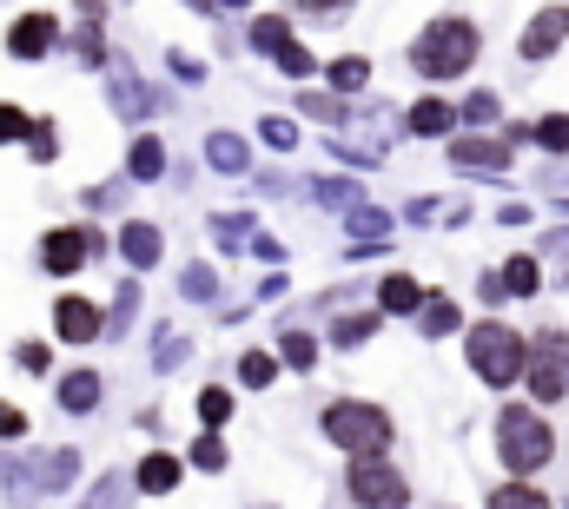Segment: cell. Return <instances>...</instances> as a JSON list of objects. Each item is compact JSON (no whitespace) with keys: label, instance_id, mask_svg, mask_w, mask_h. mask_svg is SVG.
<instances>
[{"label":"cell","instance_id":"14","mask_svg":"<svg viewBox=\"0 0 569 509\" xmlns=\"http://www.w3.org/2000/svg\"><path fill=\"white\" fill-rule=\"evenodd\" d=\"M450 127H457V107H450V100H418V107H411V132L437 139V132H450Z\"/></svg>","mask_w":569,"mask_h":509},{"label":"cell","instance_id":"10","mask_svg":"<svg viewBox=\"0 0 569 509\" xmlns=\"http://www.w3.org/2000/svg\"><path fill=\"white\" fill-rule=\"evenodd\" d=\"M450 166H463V172H503L510 166V139H457Z\"/></svg>","mask_w":569,"mask_h":509},{"label":"cell","instance_id":"18","mask_svg":"<svg viewBox=\"0 0 569 509\" xmlns=\"http://www.w3.org/2000/svg\"><path fill=\"white\" fill-rule=\"evenodd\" d=\"M252 47H266V53H284V47H291V27H284L279 13L252 20Z\"/></svg>","mask_w":569,"mask_h":509},{"label":"cell","instance_id":"34","mask_svg":"<svg viewBox=\"0 0 569 509\" xmlns=\"http://www.w3.org/2000/svg\"><path fill=\"white\" fill-rule=\"evenodd\" d=\"M67 477H73V450H60V457H53V463H47V483H53V490H60V483H67Z\"/></svg>","mask_w":569,"mask_h":509},{"label":"cell","instance_id":"33","mask_svg":"<svg viewBox=\"0 0 569 509\" xmlns=\"http://www.w3.org/2000/svg\"><path fill=\"white\" fill-rule=\"evenodd\" d=\"M186 291H192V298H212V271H206V265H192V271H186Z\"/></svg>","mask_w":569,"mask_h":509},{"label":"cell","instance_id":"1","mask_svg":"<svg viewBox=\"0 0 569 509\" xmlns=\"http://www.w3.org/2000/svg\"><path fill=\"white\" fill-rule=\"evenodd\" d=\"M497 457H503V470H510L517 483L537 477V470L557 457V430H550V417L530 410V403H503V410H497Z\"/></svg>","mask_w":569,"mask_h":509},{"label":"cell","instance_id":"27","mask_svg":"<svg viewBox=\"0 0 569 509\" xmlns=\"http://www.w3.org/2000/svg\"><path fill=\"white\" fill-rule=\"evenodd\" d=\"M226 410H232L226 390H199V423H226Z\"/></svg>","mask_w":569,"mask_h":509},{"label":"cell","instance_id":"37","mask_svg":"<svg viewBox=\"0 0 569 509\" xmlns=\"http://www.w3.org/2000/svg\"><path fill=\"white\" fill-rule=\"evenodd\" d=\"M33 159H53V127H33Z\"/></svg>","mask_w":569,"mask_h":509},{"label":"cell","instance_id":"22","mask_svg":"<svg viewBox=\"0 0 569 509\" xmlns=\"http://www.w3.org/2000/svg\"><path fill=\"white\" fill-rule=\"evenodd\" d=\"M371 331H378V311H351V318H338V331H331V338H338V345H365Z\"/></svg>","mask_w":569,"mask_h":509},{"label":"cell","instance_id":"30","mask_svg":"<svg viewBox=\"0 0 569 509\" xmlns=\"http://www.w3.org/2000/svg\"><path fill=\"white\" fill-rule=\"evenodd\" d=\"M20 132H33L27 127V113H20V107H0V146H13Z\"/></svg>","mask_w":569,"mask_h":509},{"label":"cell","instance_id":"26","mask_svg":"<svg viewBox=\"0 0 569 509\" xmlns=\"http://www.w3.org/2000/svg\"><path fill=\"white\" fill-rule=\"evenodd\" d=\"M272 371H279V358H272V351H246V365H239V378H246V383H272Z\"/></svg>","mask_w":569,"mask_h":509},{"label":"cell","instance_id":"2","mask_svg":"<svg viewBox=\"0 0 569 509\" xmlns=\"http://www.w3.org/2000/svg\"><path fill=\"white\" fill-rule=\"evenodd\" d=\"M477 47H483V33H477L463 13H443V20H430L425 33H418L411 67H418L425 80H457V73H470Z\"/></svg>","mask_w":569,"mask_h":509},{"label":"cell","instance_id":"6","mask_svg":"<svg viewBox=\"0 0 569 509\" xmlns=\"http://www.w3.org/2000/svg\"><path fill=\"white\" fill-rule=\"evenodd\" d=\"M351 497L365 509H405L411 503V483H405L385 457H358V463H351Z\"/></svg>","mask_w":569,"mask_h":509},{"label":"cell","instance_id":"21","mask_svg":"<svg viewBox=\"0 0 569 509\" xmlns=\"http://www.w3.org/2000/svg\"><path fill=\"white\" fill-rule=\"evenodd\" d=\"M365 80H371V60H358V53H351V60H338V67H331V87H338V93H358V87H365Z\"/></svg>","mask_w":569,"mask_h":509},{"label":"cell","instance_id":"9","mask_svg":"<svg viewBox=\"0 0 569 509\" xmlns=\"http://www.w3.org/2000/svg\"><path fill=\"white\" fill-rule=\"evenodd\" d=\"M93 246H100L93 232H73V226H60V232H47V246H40V258H47V271H80Z\"/></svg>","mask_w":569,"mask_h":509},{"label":"cell","instance_id":"16","mask_svg":"<svg viewBox=\"0 0 569 509\" xmlns=\"http://www.w3.org/2000/svg\"><path fill=\"white\" fill-rule=\"evenodd\" d=\"M457 325H463V311L450 298H425V338H450Z\"/></svg>","mask_w":569,"mask_h":509},{"label":"cell","instance_id":"28","mask_svg":"<svg viewBox=\"0 0 569 509\" xmlns=\"http://www.w3.org/2000/svg\"><path fill=\"white\" fill-rule=\"evenodd\" d=\"M192 463H199V470H226V443H219V437H199V443H192Z\"/></svg>","mask_w":569,"mask_h":509},{"label":"cell","instance_id":"8","mask_svg":"<svg viewBox=\"0 0 569 509\" xmlns=\"http://www.w3.org/2000/svg\"><path fill=\"white\" fill-rule=\"evenodd\" d=\"M53 40H60V20H53V13H20L13 33H7V53H13V60H40Z\"/></svg>","mask_w":569,"mask_h":509},{"label":"cell","instance_id":"13","mask_svg":"<svg viewBox=\"0 0 569 509\" xmlns=\"http://www.w3.org/2000/svg\"><path fill=\"white\" fill-rule=\"evenodd\" d=\"M425 298H430V291L418 285V278H405V271L378 285V311H425Z\"/></svg>","mask_w":569,"mask_h":509},{"label":"cell","instance_id":"4","mask_svg":"<svg viewBox=\"0 0 569 509\" xmlns=\"http://www.w3.org/2000/svg\"><path fill=\"white\" fill-rule=\"evenodd\" d=\"M325 437H331L338 450H351V457H385V450H391V417H385L378 403L345 397V403L325 410Z\"/></svg>","mask_w":569,"mask_h":509},{"label":"cell","instance_id":"24","mask_svg":"<svg viewBox=\"0 0 569 509\" xmlns=\"http://www.w3.org/2000/svg\"><path fill=\"white\" fill-rule=\"evenodd\" d=\"M206 152H212V166H226V172H239V166H246V146H239L232 132H219V139H206Z\"/></svg>","mask_w":569,"mask_h":509},{"label":"cell","instance_id":"31","mask_svg":"<svg viewBox=\"0 0 569 509\" xmlns=\"http://www.w3.org/2000/svg\"><path fill=\"white\" fill-rule=\"evenodd\" d=\"M463 120H477V127L497 120V93H470V100H463Z\"/></svg>","mask_w":569,"mask_h":509},{"label":"cell","instance_id":"35","mask_svg":"<svg viewBox=\"0 0 569 509\" xmlns=\"http://www.w3.org/2000/svg\"><path fill=\"white\" fill-rule=\"evenodd\" d=\"M20 430H27V417L13 403H0V437H20Z\"/></svg>","mask_w":569,"mask_h":509},{"label":"cell","instance_id":"5","mask_svg":"<svg viewBox=\"0 0 569 509\" xmlns=\"http://www.w3.org/2000/svg\"><path fill=\"white\" fill-rule=\"evenodd\" d=\"M523 383H530L537 403H563L569 397V331H537V338H530Z\"/></svg>","mask_w":569,"mask_h":509},{"label":"cell","instance_id":"32","mask_svg":"<svg viewBox=\"0 0 569 509\" xmlns=\"http://www.w3.org/2000/svg\"><path fill=\"white\" fill-rule=\"evenodd\" d=\"M279 60H284V73H298V80H305V73H311V53H305V47H298V40H291V47H284Z\"/></svg>","mask_w":569,"mask_h":509},{"label":"cell","instance_id":"25","mask_svg":"<svg viewBox=\"0 0 569 509\" xmlns=\"http://www.w3.org/2000/svg\"><path fill=\"white\" fill-rule=\"evenodd\" d=\"M159 166H166L159 139H140V146H133V179H159Z\"/></svg>","mask_w":569,"mask_h":509},{"label":"cell","instance_id":"36","mask_svg":"<svg viewBox=\"0 0 569 509\" xmlns=\"http://www.w3.org/2000/svg\"><path fill=\"white\" fill-rule=\"evenodd\" d=\"M259 132H266L272 146H291V139H298V132H291V120H266V127H259Z\"/></svg>","mask_w":569,"mask_h":509},{"label":"cell","instance_id":"40","mask_svg":"<svg viewBox=\"0 0 569 509\" xmlns=\"http://www.w3.org/2000/svg\"><path fill=\"white\" fill-rule=\"evenodd\" d=\"M232 7H246V0H232Z\"/></svg>","mask_w":569,"mask_h":509},{"label":"cell","instance_id":"7","mask_svg":"<svg viewBox=\"0 0 569 509\" xmlns=\"http://www.w3.org/2000/svg\"><path fill=\"white\" fill-rule=\"evenodd\" d=\"M563 40H569V7L557 0V7H543V13H537V20L523 27V40H517V53H523V60H550V53H557Z\"/></svg>","mask_w":569,"mask_h":509},{"label":"cell","instance_id":"39","mask_svg":"<svg viewBox=\"0 0 569 509\" xmlns=\"http://www.w3.org/2000/svg\"><path fill=\"white\" fill-rule=\"evenodd\" d=\"M305 7H351V0H305Z\"/></svg>","mask_w":569,"mask_h":509},{"label":"cell","instance_id":"17","mask_svg":"<svg viewBox=\"0 0 569 509\" xmlns=\"http://www.w3.org/2000/svg\"><path fill=\"white\" fill-rule=\"evenodd\" d=\"M490 509H550V497L530 490V483H503V490L490 497Z\"/></svg>","mask_w":569,"mask_h":509},{"label":"cell","instance_id":"29","mask_svg":"<svg viewBox=\"0 0 569 509\" xmlns=\"http://www.w3.org/2000/svg\"><path fill=\"white\" fill-rule=\"evenodd\" d=\"M311 358H318V345H311L305 331H291V338H284V365H298V371H305Z\"/></svg>","mask_w":569,"mask_h":509},{"label":"cell","instance_id":"23","mask_svg":"<svg viewBox=\"0 0 569 509\" xmlns=\"http://www.w3.org/2000/svg\"><path fill=\"white\" fill-rule=\"evenodd\" d=\"M127 258H133V265H152V258H159V232H152V226H127Z\"/></svg>","mask_w":569,"mask_h":509},{"label":"cell","instance_id":"19","mask_svg":"<svg viewBox=\"0 0 569 509\" xmlns=\"http://www.w3.org/2000/svg\"><path fill=\"white\" fill-rule=\"evenodd\" d=\"M537 146H550V152H569V113H543L537 127H530Z\"/></svg>","mask_w":569,"mask_h":509},{"label":"cell","instance_id":"3","mask_svg":"<svg viewBox=\"0 0 569 509\" xmlns=\"http://www.w3.org/2000/svg\"><path fill=\"white\" fill-rule=\"evenodd\" d=\"M523 365H530V345H523L510 325H497V318L470 325V371L490 383V390L517 383V378H523Z\"/></svg>","mask_w":569,"mask_h":509},{"label":"cell","instance_id":"15","mask_svg":"<svg viewBox=\"0 0 569 509\" xmlns=\"http://www.w3.org/2000/svg\"><path fill=\"white\" fill-rule=\"evenodd\" d=\"M60 403H67V410H93V403H100V378H93V371H73V378L60 383Z\"/></svg>","mask_w":569,"mask_h":509},{"label":"cell","instance_id":"12","mask_svg":"<svg viewBox=\"0 0 569 509\" xmlns=\"http://www.w3.org/2000/svg\"><path fill=\"white\" fill-rule=\"evenodd\" d=\"M497 285H503V298H537V285H543V265L530 252L503 258V271H497Z\"/></svg>","mask_w":569,"mask_h":509},{"label":"cell","instance_id":"20","mask_svg":"<svg viewBox=\"0 0 569 509\" xmlns=\"http://www.w3.org/2000/svg\"><path fill=\"white\" fill-rule=\"evenodd\" d=\"M179 483V463L172 457H146L140 463V490H172Z\"/></svg>","mask_w":569,"mask_h":509},{"label":"cell","instance_id":"11","mask_svg":"<svg viewBox=\"0 0 569 509\" xmlns=\"http://www.w3.org/2000/svg\"><path fill=\"white\" fill-rule=\"evenodd\" d=\"M53 325H60V338H67V345H87V338L100 331V305H87V298H60Z\"/></svg>","mask_w":569,"mask_h":509},{"label":"cell","instance_id":"38","mask_svg":"<svg viewBox=\"0 0 569 509\" xmlns=\"http://www.w3.org/2000/svg\"><path fill=\"white\" fill-rule=\"evenodd\" d=\"M550 246H557V252L569 258V232H550Z\"/></svg>","mask_w":569,"mask_h":509}]
</instances>
